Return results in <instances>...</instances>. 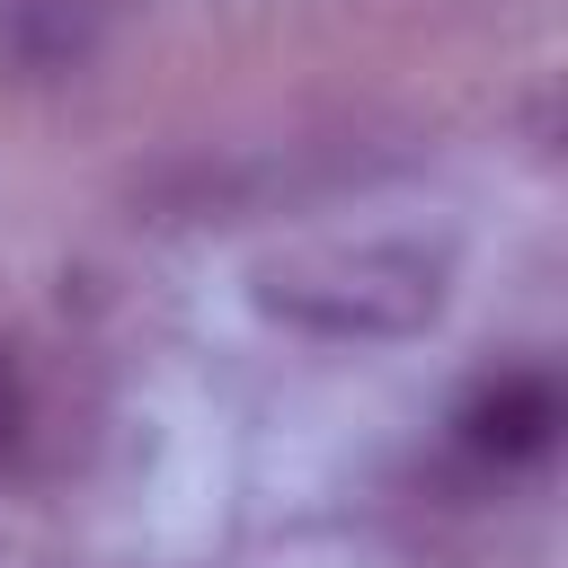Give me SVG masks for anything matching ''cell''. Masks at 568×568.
<instances>
[{
	"instance_id": "1",
	"label": "cell",
	"mask_w": 568,
	"mask_h": 568,
	"mask_svg": "<svg viewBox=\"0 0 568 568\" xmlns=\"http://www.w3.org/2000/svg\"><path fill=\"white\" fill-rule=\"evenodd\" d=\"M453 257L435 240H293L248 266V293L266 320L311 337H417L444 311Z\"/></svg>"
},
{
	"instance_id": "2",
	"label": "cell",
	"mask_w": 568,
	"mask_h": 568,
	"mask_svg": "<svg viewBox=\"0 0 568 568\" xmlns=\"http://www.w3.org/2000/svg\"><path fill=\"white\" fill-rule=\"evenodd\" d=\"M568 426V399H559V373L550 364H506V373H479L453 408V453L470 470H532L550 462Z\"/></svg>"
},
{
	"instance_id": "3",
	"label": "cell",
	"mask_w": 568,
	"mask_h": 568,
	"mask_svg": "<svg viewBox=\"0 0 568 568\" xmlns=\"http://www.w3.org/2000/svg\"><path fill=\"white\" fill-rule=\"evenodd\" d=\"M106 27H115V0H0V71L62 80L106 44Z\"/></svg>"
},
{
	"instance_id": "4",
	"label": "cell",
	"mask_w": 568,
	"mask_h": 568,
	"mask_svg": "<svg viewBox=\"0 0 568 568\" xmlns=\"http://www.w3.org/2000/svg\"><path fill=\"white\" fill-rule=\"evenodd\" d=\"M27 426H36V390H27V364H18V346H0V462L27 444Z\"/></svg>"
}]
</instances>
